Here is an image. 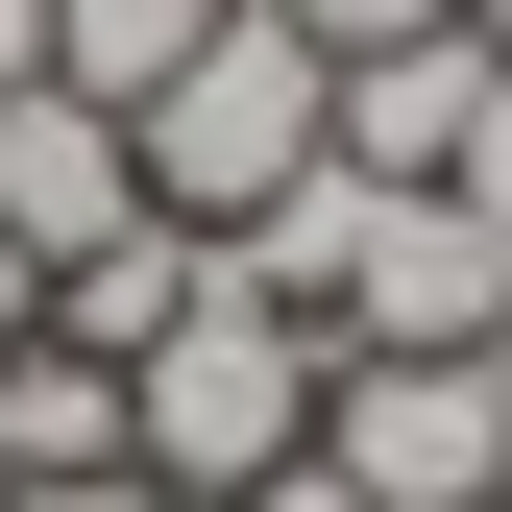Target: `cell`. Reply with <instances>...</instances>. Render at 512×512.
Masks as SVG:
<instances>
[{
  "label": "cell",
  "mask_w": 512,
  "mask_h": 512,
  "mask_svg": "<svg viewBox=\"0 0 512 512\" xmlns=\"http://www.w3.org/2000/svg\"><path fill=\"white\" fill-rule=\"evenodd\" d=\"M269 25L317 49V74H342V49H415V25H464V0H269Z\"/></svg>",
  "instance_id": "obj_9"
},
{
  "label": "cell",
  "mask_w": 512,
  "mask_h": 512,
  "mask_svg": "<svg viewBox=\"0 0 512 512\" xmlns=\"http://www.w3.org/2000/svg\"><path fill=\"white\" fill-rule=\"evenodd\" d=\"M317 464H342V512H488V488H512V366H488V342L317 366Z\"/></svg>",
  "instance_id": "obj_3"
},
{
  "label": "cell",
  "mask_w": 512,
  "mask_h": 512,
  "mask_svg": "<svg viewBox=\"0 0 512 512\" xmlns=\"http://www.w3.org/2000/svg\"><path fill=\"white\" fill-rule=\"evenodd\" d=\"M122 147H147V220H196V244H244L293 196L317 147H342V74H317V49L269 25V0H220L196 49H171L147 98H122Z\"/></svg>",
  "instance_id": "obj_1"
},
{
  "label": "cell",
  "mask_w": 512,
  "mask_h": 512,
  "mask_svg": "<svg viewBox=\"0 0 512 512\" xmlns=\"http://www.w3.org/2000/svg\"><path fill=\"white\" fill-rule=\"evenodd\" d=\"M488 366H512V317H488Z\"/></svg>",
  "instance_id": "obj_15"
},
{
  "label": "cell",
  "mask_w": 512,
  "mask_h": 512,
  "mask_svg": "<svg viewBox=\"0 0 512 512\" xmlns=\"http://www.w3.org/2000/svg\"><path fill=\"white\" fill-rule=\"evenodd\" d=\"M196 25H220V0H49V74H74V98L122 122V98H147V74H171Z\"/></svg>",
  "instance_id": "obj_8"
},
{
  "label": "cell",
  "mask_w": 512,
  "mask_h": 512,
  "mask_svg": "<svg viewBox=\"0 0 512 512\" xmlns=\"http://www.w3.org/2000/svg\"><path fill=\"white\" fill-rule=\"evenodd\" d=\"M464 49H512V0H464Z\"/></svg>",
  "instance_id": "obj_14"
},
{
  "label": "cell",
  "mask_w": 512,
  "mask_h": 512,
  "mask_svg": "<svg viewBox=\"0 0 512 512\" xmlns=\"http://www.w3.org/2000/svg\"><path fill=\"white\" fill-rule=\"evenodd\" d=\"M0 512H171L147 464H74V488H0Z\"/></svg>",
  "instance_id": "obj_11"
},
{
  "label": "cell",
  "mask_w": 512,
  "mask_h": 512,
  "mask_svg": "<svg viewBox=\"0 0 512 512\" xmlns=\"http://www.w3.org/2000/svg\"><path fill=\"white\" fill-rule=\"evenodd\" d=\"M122 220H147V147H122L74 74H25V98H0V244L74 269V244H122Z\"/></svg>",
  "instance_id": "obj_4"
},
{
  "label": "cell",
  "mask_w": 512,
  "mask_h": 512,
  "mask_svg": "<svg viewBox=\"0 0 512 512\" xmlns=\"http://www.w3.org/2000/svg\"><path fill=\"white\" fill-rule=\"evenodd\" d=\"M220 293V244L196 220H122V244H74V269H49V342H98V366H147L171 317Z\"/></svg>",
  "instance_id": "obj_6"
},
{
  "label": "cell",
  "mask_w": 512,
  "mask_h": 512,
  "mask_svg": "<svg viewBox=\"0 0 512 512\" xmlns=\"http://www.w3.org/2000/svg\"><path fill=\"white\" fill-rule=\"evenodd\" d=\"M25 74H49V0H0V98H25Z\"/></svg>",
  "instance_id": "obj_12"
},
{
  "label": "cell",
  "mask_w": 512,
  "mask_h": 512,
  "mask_svg": "<svg viewBox=\"0 0 512 512\" xmlns=\"http://www.w3.org/2000/svg\"><path fill=\"white\" fill-rule=\"evenodd\" d=\"M464 122H488V49H464V25L342 49V171H366V196H439V171H464Z\"/></svg>",
  "instance_id": "obj_5"
},
{
  "label": "cell",
  "mask_w": 512,
  "mask_h": 512,
  "mask_svg": "<svg viewBox=\"0 0 512 512\" xmlns=\"http://www.w3.org/2000/svg\"><path fill=\"white\" fill-rule=\"evenodd\" d=\"M74 464H122V366L25 317V342H0V488H74Z\"/></svg>",
  "instance_id": "obj_7"
},
{
  "label": "cell",
  "mask_w": 512,
  "mask_h": 512,
  "mask_svg": "<svg viewBox=\"0 0 512 512\" xmlns=\"http://www.w3.org/2000/svg\"><path fill=\"white\" fill-rule=\"evenodd\" d=\"M317 366H342V342H317V317H269V293L220 269V293L147 342V366H122V464H147L171 512H244V488L317 439Z\"/></svg>",
  "instance_id": "obj_2"
},
{
  "label": "cell",
  "mask_w": 512,
  "mask_h": 512,
  "mask_svg": "<svg viewBox=\"0 0 512 512\" xmlns=\"http://www.w3.org/2000/svg\"><path fill=\"white\" fill-rule=\"evenodd\" d=\"M25 317H49V269H25V244H0V342H25Z\"/></svg>",
  "instance_id": "obj_13"
},
{
  "label": "cell",
  "mask_w": 512,
  "mask_h": 512,
  "mask_svg": "<svg viewBox=\"0 0 512 512\" xmlns=\"http://www.w3.org/2000/svg\"><path fill=\"white\" fill-rule=\"evenodd\" d=\"M439 196H464V220L512 244V49H488V122H464V171H439Z\"/></svg>",
  "instance_id": "obj_10"
},
{
  "label": "cell",
  "mask_w": 512,
  "mask_h": 512,
  "mask_svg": "<svg viewBox=\"0 0 512 512\" xmlns=\"http://www.w3.org/2000/svg\"><path fill=\"white\" fill-rule=\"evenodd\" d=\"M488 512H512V488H488Z\"/></svg>",
  "instance_id": "obj_16"
}]
</instances>
